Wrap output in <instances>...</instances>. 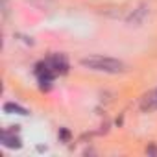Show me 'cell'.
I'll return each instance as SVG.
<instances>
[{
	"label": "cell",
	"instance_id": "cell-2",
	"mask_svg": "<svg viewBox=\"0 0 157 157\" xmlns=\"http://www.w3.org/2000/svg\"><path fill=\"white\" fill-rule=\"evenodd\" d=\"M46 61H48V65H50V68L54 70L56 76L57 74H65L68 70V61H67V56L65 54H54Z\"/></svg>",
	"mask_w": 157,
	"mask_h": 157
},
{
	"label": "cell",
	"instance_id": "cell-5",
	"mask_svg": "<svg viewBox=\"0 0 157 157\" xmlns=\"http://www.w3.org/2000/svg\"><path fill=\"white\" fill-rule=\"evenodd\" d=\"M4 111L6 113H17V115H28V109H24V107H21L17 104H6Z\"/></svg>",
	"mask_w": 157,
	"mask_h": 157
},
{
	"label": "cell",
	"instance_id": "cell-4",
	"mask_svg": "<svg viewBox=\"0 0 157 157\" xmlns=\"http://www.w3.org/2000/svg\"><path fill=\"white\" fill-rule=\"evenodd\" d=\"M2 144L6 148H11V150H19L22 146V140L19 135H15V131H2Z\"/></svg>",
	"mask_w": 157,
	"mask_h": 157
},
{
	"label": "cell",
	"instance_id": "cell-1",
	"mask_svg": "<svg viewBox=\"0 0 157 157\" xmlns=\"http://www.w3.org/2000/svg\"><path fill=\"white\" fill-rule=\"evenodd\" d=\"M85 68L96 70V72H107V74H118L126 70V65L115 57H104V56H89L80 61Z\"/></svg>",
	"mask_w": 157,
	"mask_h": 157
},
{
	"label": "cell",
	"instance_id": "cell-3",
	"mask_svg": "<svg viewBox=\"0 0 157 157\" xmlns=\"http://www.w3.org/2000/svg\"><path fill=\"white\" fill-rule=\"evenodd\" d=\"M140 111L142 113H153L157 111V87L148 91L142 98H140Z\"/></svg>",
	"mask_w": 157,
	"mask_h": 157
}]
</instances>
